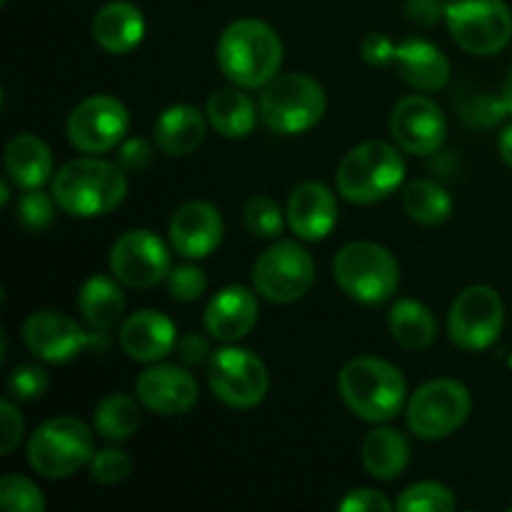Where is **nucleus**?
Returning <instances> with one entry per match:
<instances>
[{
  "label": "nucleus",
  "instance_id": "f257e3e1",
  "mask_svg": "<svg viewBox=\"0 0 512 512\" xmlns=\"http://www.w3.org/2000/svg\"><path fill=\"white\" fill-rule=\"evenodd\" d=\"M53 195L58 208L73 218H98L113 213L128 195V175L120 163L85 155L68 160L53 175Z\"/></svg>",
  "mask_w": 512,
  "mask_h": 512
},
{
  "label": "nucleus",
  "instance_id": "f03ea898",
  "mask_svg": "<svg viewBox=\"0 0 512 512\" xmlns=\"http://www.w3.org/2000/svg\"><path fill=\"white\" fill-rule=\"evenodd\" d=\"M215 55L230 83L245 90H258L280 75L283 40L265 20L240 18L223 30Z\"/></svg>",
  "mask_w": 512,
  "mask_h": 512
},
{
  "label": "nucleus",
  "instance_id": "7ed1b4c3",
  "mask_svg": "<svg viewBox=\"0 0 512 512\" xmlns=\"http://www.w3.org/2000/svg\"><path fill=\"white\" fill-rule=\"evenodd\" d=\"M338 393L355 418L383 425L405 408L408 385L393 363L373 355H360L348 360L340 370Z\"/></svg>",
  "mask_w": 512,
  "mask_h": 512
},
{
  "label": "nucleus",
  "instance_id": "20e7f679",
  "mask_svg": "<svg viewBox=\"0 0 512 512\" xmlns=\"http://www.w3.org/2000/svg\"><path fill=\"white\" fill-rule=\"evenodd\" d=\"M405 160L395 145L368 140L345 153L335 170L338 193L348 203L373 205L385 200L403 185Z\"/></svg>",
  "mask_w": 512,
  "mask_h": 512
},
{
  "label": "nucleus",
  "instance_id": "39448f33",
  "mask_svg": "<svg viewBox=\"0 0 512 512\" xmlns=\"http://www.w3.org/2000/svg\"><path fill=\"white\" fill-rule=\"evenodd\" d=\"M333 278L355 303L383 305L398 293L400 263L385 245L355 240L343 245L335 255Z\"/></svg>",
  "mask_w": 512,
  "mask_h": 512
},
{
  "label": "nucleus",
  "instance_id": "423d86ee",
  "mask_svg": "<svg viewBox=\"0 0 512 512\" xmlns=\"http://www.w3.org/2000/svg\"><path fill=\"white\" fill-rule=\"evenodd\" d=\"M260 120L275 135H300L323 120L328 100L323 85L305 73L275 75L260 93Z\"/></svg>",
  "mask_w": 512,
  "mask_h": 512
},
{
  "label": "nucleus",
  "instance_id": "0eeeda50",
  "mask_svg": "<svg viewBox=\"0 0 512 512\" xmlns=\"http://www.w3.org/2000/svg\"><path fill=\"white\" fill-rule=\"evenodd\" d=\"M95 430L70 415L50 418L28 440V463L40 478L63 480L90 465L95 455Z\"/></svg>",
  "mask_w": 512,
  "mask_h": 512
},
{
  "label": "nucleus",
  "instance_id": "6e6552de",
  "mask_svg": "<svg viewBox=\"0 0 512 512\" xmlns=\"http://www.w3.org/2000/svg\"><path fill=\"white\" fill-rule=\"evenodd\" d=\"M445 25L470 55H498L512 40V13L505 0H445Z\"/></svg>",
  "mask_w": 512,
  "mask_h": 512
},
{
  "label": "nucleus",
  "instance_id": "1a4fd4ad",
  "mask_svg": "<svg viewBox=\"0 0 512 512\" xmlns=\"http://www.w3.org/2000/svg\"><path fill=\"white\" fill-rule=\"evenodd\" d=\"M473 410L470 390L460 380L438 378L420 385L408 400L405 420L415 438L443 440L465 425Z\"/></svg>",
  "mask_w": 512,
  "mask_h": 512
},
{
  "label": "nucleus",
  "instance_id": "9d476101",
  "mask_svg": "<svg viewBox=\"0 0 512 512\" xmlns=\"http://www.w3.org/2000/svg\"><path fill=\"white\" fill-rule=\"evenodd\" d=\"M205 370H208L205 378H208L213 395L228 408L250 410L263 403L268 395V368L248 348L228 343L225 348L213 350Z\"/></svg>",
  "mask_w": 512,
  "mask_h": 512
},
{
  "label": "nucleus",
  "instance_id": "9b49d317",
  "mask_svg": "<svg viewBox=\"0 0 512 512\" xmlns=\"http://www.w3.org/2000/svg\"><path fill=\"white\" fill-rule=\"evenodd\" d=\"M313 283V255L295 240H275L253 265V288L268 303H295L313 288Z\"/></svg>",
  "mask_w": 512,
  "mask_h": 512
},
{
  "label": "nucleus",
  "instance_id": "f8f14e48",
  "mask_svg": "<svg viewBox=\"0 0 512 512\" xmlns=\"http://www.w3.org/2000/svg\"><path fill=\"white\" fill-rule=\"evenodd\" d=\"M505 328L503 298L490 285H468L460 290L448 313V335L458 348L478 353L495 345Z\"/></svg>",
  "mask_w": 512,
  "mask_h": 512
},
{
  "label": "nucleus",
  "instance_id": "ddd939ff",
  "mask_svg": "<svg viewBox=\"0 0 512 512\" xmlns=\"http://www.w3.org/2000/svg\"><path fill=\"white\" fill-rule=\"evenodd\" d=\"M130 113L123 100L113 95H90L80 100L68 115V140L85 155H103L120 148L128 133Z\"/></svg>",
  "mask_w": 512,
  "mask_h": 512
},
{
  "label": "nucleus",
  "instance_id": "4468645a",
  "mask_svg": "<svg viewBox=\"0 0 512 512\" xmlns=\"http://www.w3.org/2000/svg\"><path fill=\"white\" fill-rule=\"evenodd\" d=\"M170 250L153 230H128L110 248V270L123 285L153 288L170 273Z\"/></svg>",
  "mask_w": 512,
  "mask_h": 512
},
{
  "label": "nucleus",
  "instance_id": "2eb2a0df",
  "mask_svg": "<svg viewBox=\"0 0 512 512\" xmlns=\"http://www.w3.org/2000/svg\"><path fill=\"white\" fill-rule=\"evenodd\" d=\"M390 133L395 145L410 155H433L448 138V120L428 95H408L390 113Z\"/></svg>",
  "mask_w": 512,
  "mask_h": 512
},
{
  "label": "nucleus",
  "instance_id": "dca6fc26",
  "mask_svg": "<svg viewBox=\"0 0 512 512\" xmlns=\"http://www.w3.org/2000/svg\"><path fill=\"white\" fill-rule=\"evenodd\" d=\"M135 395L140 405L158 415H185L198 403V380L183 365L150 363L135 380Z\"/></svg>",
  "mask_w": 512,
  "mask_h": 512
},
{
  "label": "nucleus",
  "instance_id": "f3484780",
  "mask_svg": "<svg viewBox=\"0 0 512 512\" xmlns=\"http://www.w3.org/2000/svg\"><path fill=\"white\" fill-rule=\"evenodd\" d=\"M23 343L35 358L60 365L83 353L90 335L70 315L58 310H35L23 323Z\"/></svg>",
  "mask_w": 512,
  "mask_h": 512
},
{
  "label": "nucleus",
  "instance_id": "a211bd4d",
  "mask_svg": "<svg viewBox=\"0 0 512 512\" xmlns=\"http://www.w3.org/2000/svg\"><path fill=\"white\" fill-rule=\"evenodd\" d=\"M168 235L175 253L188 260H203L223 243V215L208 200H190L173 213Z\"/></svg>",
  "mask_w": 512,
  "mask_h": 512
},
{
  "label": "nucleus",
  "instance_id": "6ab92c4d",
  "mask_svg": "<svg viewBox=\"0 0 512 512\" xmlns=\"http://www.w3.org/2000/svg\"><path fill=\"white\" fill-rule=\"evenodd\" d=\"M258 293L243 285H228L208 300L203 313L205 333L220 343H238L258 325Z\"/></svg>",
  "mask_w": 512,
  "mask_h": 512
},
{
  "label": "nucleus",
  "instance_id": "aec40b11",
  "mask_svg": "<svg viewBox=\"0 0 512 512\" xmlns=\"http://www.w3.org/2000/svg\"><path fill=\"white\" fill-rule=\"evenodd\" d=\"M285 215H288L290 230L300 240L318 243L328 238L338 225V200L328 185L308 180L290 193Z\"/></svg>",
  "mask_w": 512,
  "mask_h": 512
},
{
  "label": "nucleus",
  "instance_id": "412c9836",
  "mask_svg": "<svg viewBox=\"0 0 512 512\" xmlns=\"http://www.w3.org/2000/svg\"><path fill=\"white\" fill-rule=\"evenodd\" d=\"M178 345V330L158 310H138L120 325V348L138 363H160Z\"/></svg>",
  "mask_w": 512,
  "mask_h": 512
},
{
  "label": "nucleus",
  "instance_id": "4be33fe9",
  "mask_svg": "<svg viewBox=\"0 0 512 512\" xmlns=\"http://www.w3.org/2000/svg\"><path fill=\"white\" fill-rule=\"evenodd\" d=\"M395 70L400 80L420 93H433L450 83V60L443 50L423 38H408L395 48Z\"/></svg>",
  "mask_w": 512,
  "mask_h": 512
},
{
  "label": "nucleus",
  "instance_id": "5701e85b",
  "mask_svg": "<svg viewBox=\"0 0 512 512\" xmlns=\"http://www.w3.org/2000/svg\"><path fill=\"white\" fill-rule=\"evenodd\" d=\"M93 38L110 55L133 53L145 38L143 13L128 0H110L95 13Z\"/></svg>",
  "mask_w": 512,
  "mask_h": 512
},
{
  "label": "nucleus",
  "instance_id": "b1692460",
  "mask_svg": "<svg viewBox=\"0 0 512 512\" xmlns=\"http://www.w3.org/2000/svg\"><path fill=\"white\" fill-rule=\"evenodd\" d=\"M5 175L20 190L43 188L53 178V153L33 133H20L5 145Z\"/></svg>",
  "mask_w": 512,
  "mask_h": 512
},
{
  "label": "nucleus",
  "instance_id": "393cba45",
  "mask_svg": "<svg viewBox=\"0 0 512 512\" xmlns=\"http://www.w3.org/2000/svg\"><path fill=\"white\" fill-rule=\"evenodd\" d=\"M205 118L195 105L175 103L155 120V145L170 158H180L198 148L205 140Z\"/></svg>",
  "mask_w": 512,
  "mask_h": 512
},
{
  "label": "nucleus",
  "instance_id": "a878e982",
  "mask_svg": "<svg viewBox=\"0 0 512 512\" xmlns=\"http://www.w3.org/2000/svg\"><path fill=\"white\" fill-rule=\"evenodd\" d=\"M245 88H218L210 93L208 103H205V115H208V123L213 125L215 133H220L223 138L240 140L248 138L255 130L260 118V108L253 103L248 93H243Z\"/></svg>",
  "mask_w": 512,
  "mask_h": 512
},
{
  "label": "nucleus",
  "instance_id": "bb28decb",
  "mask_svg": "<svg viewBox=\"0 0 512 512\" xmlns=\"http://www.w3.org/2000/svg\"><path fill=\"white\" fill-rule=\"evenodd\" d=\"M118 278L108 275H93L85 280L78 290V313L90 330L105 333L115 328L123 318L125 295Z\"/></svg>",
  "mask_w": 512,
  "mask_h": 512
},
{
  "label": "nucleus",
  "instance_id": "cd10ccee",
  "mask_svg": "<svg viewBox=\"0 0 512 512\" xmlns=\"http://www.w3.org/2000/svg\"><path fill=\"white\" fill-rule=\"evenodd\" d=\"M360 460L375 480H395L408 468L410 443L400 430L380 425L363 438Z\"/></svg>",
  "mask_w": 512,
  "mask_h": 512
},
{
  "label": "nucleus",
  "instance_id": "c85d7f7f",
  "mask_svg": "<svg viewBox=\"0 0 512 512\" xmlns=\"http://www.w3.org/2000/svg\"><path fill=\"white\" fill-rule=\"evenodd\" d=\"M388 328L395 343L405 350H413V353L430 348L435 333H438V323H435V315L430 313L428 305L413 298H403L393 305Z\"/></svg>",
  "mask_w": 512,
  "mask_h": 512
},
{
  "label": "nucleus",
  "instance_id": "c756f323",
  "mask_svg": "<svg viewBox=\"0 0 512 512\" xmlns=\"http://www.w3.org/2000/svg\"><path fill=\"white\" fill-rule=\"evenodd\" d=\"M140 428L138 400L125 393H110L98 403L93 413V430L110 443H123L133 438Z\"/></svg>",
  "mask_w": 512,
  "mask_h": 512
},
{
  "label": "nucleus",
  "instance_id": "7c9ffc66",
  "mask_svg": "<svg viewBox=\"0 0 512 512\" xmlns=\"http://www.w3.org/2000/svg\"><path fill=\"white\" fill-rule=\"evenodd\" d=\"M403 210L418 225L433 228L453 215V198L435 180H413L403 190Z\"/></svg>",
  "mask_w": 512,
  "mask_h": 512
},
{
  "label": "nucleus",
  "instance_id": "2f4dec72",
  "mask_svg": "<svg viewBox=\"0 0 512 512\" xmlns=\"http://www.w3.org/2000/svg\"><path fill=\"white\" fill-rule=\"evenodd\" d=\"M455 505L458 503H455V495L448 485L425 480V483L405 488L395 508L403 512H453Z\"/></svg>",
  "mask_w": 512,
  "mask_h": 512
},
{
  "label": "nucleus",
  "instance_id": "473e14b6",
  "mask_svg": "<svg viewBox=\"0 0 512 512\" xmlns=\"http://www.w3.org/2000/svg\"><path fill=\"white\" fill-rule=\"evenodd\" d=\"M285 220H288V215H283L280 205L270 195H253V198H248V203L243 208V223L255 238H280V233L285 228Z\"/></svg>",
  "mask_w": 512,
  "mask_h": 512
},
{
  "label": "nucleus",
  "instance_id": "72a5a7b5",
  "mask_svg": "<svg viewBox=\"0 0 512 512\" xmlns=\"http://www.w3.org/2000/svg\"><path fill=\"white\" fill-rule=\"evenodd\" d=\"M0 505L5 512H43V490L30 478L18 473H8L0 480Z\"/></svg>",
  "mask_w": 512,
  "mask_h": 512
},
{
  "label": "nucleus",
  "instance_id": "f704fd0d",
  "mask_svg": "<svg viewBox=\"0 0 512 512\" xmlns=\"http://www.w3.org/2000/svg\"><path fill=\"white\" fill-rule=\"evenodd\" d=\"M55 208H58V200L53 193H43V188L25 190L18 200V220L28 230H45L50 228V223L55 220Z\"/></svg>",
  "mask_w": 512,
  "mask_h": 512
},
{
  "label": "nucleus",
  "instance_id": "c9c22d12",
  "mask_svg": "<svg viewBox=\"0 0 512 512\" xmlns=\"http://www.w3.org/2000/svg\"><path fill=\"white\" fill-rule=\"evenodd\" d=\"M50 388V375L45 373L40 365H15L8 375V393L13 400L20 403H30V400H38L48 393Z\"/></svg>",
  "mask_w": 512,
  "mask_h": 512
},
{
  "label": "nucleus",
  "instance_id": "e433bc0d",
  "mask_svg": "<svg viewBox=\"0 0 512 512\" xmlns=\"http://www.w3.org/2000/svg\"><path fill=\"white\" fill-rule=\"evenodd\" d=\"M165 285H168V293L173 300L195 303L208 290V278H205L203 268H198V265H175V268H170Z\"/></svg>",
  "mask_w": 512,
  "mask_h": 512
},
{
  "label": "nucleus",
  "instance_id": "4c0bfd02",
  "mask_svg": "<svg viewBox=\"0 0 512 512\" xmlns=\"http://www.w3.org/2000/svg\"><path fill=\"white\" fill-rule=\"evenodd\" d=\"M130 470H133V460L120 448L95 450L93 460H90V478L100 485L120 483V480L128 478Z\"/></svg>",
  "mask_w": 512,
  "mask_h": 512
},
{
  "label": "nucleus",
  "instance_id": "58836bf2",
  "mask_svg": "<svg viewBox=\"0 0 512 512\" xmlns=\"http://www.w3.org/2000/svg\"><path fill=\"white\" fill-rule=\"evenodd\" d=\"M118 163L125 173H145L153 163V145L143 138H130L120 143Z\"/></svg>",
  "mask_w": 512,
  "mask_h": 512
},
{
  "label": "nucleus",
  "instance_id": "ea45409f",
  "mask_svg": "<svg viewBox=\"0 0 512 512\" xmlns=\"http://www.w3.org/2000/svg\"><path fill=\"white\" fill-rule=\"evenodd\" d=\"M338 510L343 512H390L395 505L385 498L383 493L373 488H358L350 490L343 500L338 503Z\"/></svg>",
  "mask_w": 512,
  "mask_h": 512
},
{
  "label": "nucleus",
  "instance_id": "a19ab883",
  "mask_svg": "<svg viewBox=\"0 0 512 512\" xmlns=\"http://www.w3.org/2000/svg\"><path fill=\"white\" fill-rule=\"evenodd\" d=\"M0 428H3V433H0V440H3L0 443V455H10L15 450V445H20V440H23L25 425L15 403L8 398L0 403Z\"/></svg>",
  "mask_w": 512,
  "mask_h": 512
},
{
  "label": "nucleus",
  "instance_id": "79ce46f5",
  "mask_svg": "<svg viewBox=\"0 0 512 512\" xmlns=\"http://www.w3.org/2000/svg\"><path fill=\"white\" fill-rule=\"evenodd\" d=\"M395 48L393 40L383 33H370L368 38L360 45V55L368 60L370 65H390L395 60Z\"/></svg>",
  "mask_w": 512,
  "mask_h": 512
},
{
  "label": "nucleus",
  "instance_id": "37998d69",
  "mask_svg": "<svg viewBox=\"0 0 512 512\" xmlns=\"http://www.w3.org/2000/svg\"><path fill=\"white\" fill-rule=\"evenodd\" d=\"M175 350H178L180 360H183L185 365H208L210 355H213L208 340L198 333H185L183 338H178Z\"/></svg>",
  "mask_w": 512,
  "mask_h": 512
},
{
  "label": "nucleus",
  "instance_id": "c03bdc74",
  "mask_svg": "<svg viewBox=\"0 0 512 512\" xmlns=\"http://www.w3.org/2000/svg\"><path fill=\"white\" fill-rule=\"evenodd\" d=\"M405 13L415 25H435L445 20V0H408Z\"/></svg>",
  "mask_w": 512,
  "mask_h": 512
},
{
  "label": "nucleus",
  "instance_id": "a18cd8bd",
  "mask_svg": "<svg viewBox=\"0 0 512 512\" xmlns=\"http://www.w3.org/2000/svg\"><path fill=\"white\" fill-rule=\"evenodd\" d=\"M495 115H498V118H503V115H512V65L508 75H505L503 90H500V100L495 103Z\"/></svg>",
  "mask_w": 512,
  "mask_h": 512
},
{
  "label": "nucleus",
  "instance_id": "49530a36",
  "mask_svg": "<svg viewBox=\"0 0 512 512\" xmlns=\"http://www.w3.org/2000/svg\"><path fill=\"white\" fill-rule=\"evenodd\" d=\"M498 150H500V158L505 160V165H508V168H512V123L503 130V133H500Z\"/></svg>",
  "mask_w": 512,
  "mask_h": 512
},
{
  "label": "nucleus",
  "instance_id": "de8ad7c7",
  "mask_svg": "<svg viewBox=\"0 0 512 512\" xmlns=\"http://www.w3.org/2000/svg\"><path fill=\"white\" fill-rule=\"evenodd\" d=\"M0 3H3V5H5V3H8V0H0Z\"/></svg>",
  "mask_w": 512,
  "mask_h": 512
}]
</instances>
